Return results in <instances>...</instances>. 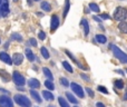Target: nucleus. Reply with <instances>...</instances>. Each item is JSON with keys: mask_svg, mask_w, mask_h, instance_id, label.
<instances>
[{"mask_svg": "<svg viewBox=\"0 0 127 107\" xmlns=\"http://www.w3.org/2000/svg\"><path fill=\"white\" fill-rule=\"evenodd\" d=\"M30 95H31V97H32L33 99H35L36 102L38 103V104H40V103L42 102V99H41V98H40L39 94H38L36 90H33V89H32V90H30Z\"/></svg>", "mask_w": 127, "mask_h": 107, "instance_id": "obj_13", "label": "nucleus"}, {"mask_svg": "<svg viewBox=\"0 0 127 107\" xmlns=\"http://www.w3.org/2000/svg\"><path fill=\"white\" fill-rule=\"evenodd\" d=\"M97 89L100 91V93L105 94V95H107V94H108V90H107L106 87H104V86H98V87H97Z\"/></svg>", "mask_w": 127, "mask_h": 107, "instance_id": "obj_31", "label": "nucleus"}, {"mask_svg": "<svg viewBox=\"0 0 127 107\" xmlns=\"http://www.w3.org/2000/svg\"><path fill=\"white\" fill-rule=\"evenodd\" d=\"M117 73H119V74H122V75H123V74H124V73H123V70H120V69H118V70H117Z\"/></svg>", "mask_w": 127, "mask_h": 107, "instance_id": "obj_41", "label": "nucleus"}, {"mask_svg": "<svg viewBox=\"0 0 127 107\" xmlns=\"http://www.w3.org/2000/svg\"><path fill=\"white\" fill-rule=\"evenodd\" d=\"M13 99H15V102L17 103L19 106H21V107H32L30 99H29L28 97H26L25 95H20V94H17V95H15Z\"/></svg>", "mask_w": 127, "mask_h": 107, "instance_id": "obj_2", "label": "nucleus"}, {"mask_svg": "<svg viewBox=\"0 0 127 107\" xmlns=\"http://www.w3.org/2000/svg\"><path fill=\"white\" fill-rule=\"evenodd\" d=\"M62 66H64V68L66 69L68 73H74V69H73V67L70 66V64L69 62H67V61H62Z\"/></svg>", "mask_w": 127, "mask_h": 107, "instance_id": "obj_27", "label": "nucleus"}, {"mask_svg": "<svg viewBox=\"0 0 127 107\" xmlns=\"http://www.w3.org/2000/svg\"><path fill=\"white\" fill-rule=\"evenodd\" d=\"M65 53H66V54H67V56H68V57H69V58H70V59H73V60H74V62H76V65H77V66H78V67H81V68H84V67H82V66H81V65H80V64H79V62H78V60H77V59H76V58H75V56H74V55H73V54H70V53H69V51H68V50H65Z\"/></svg>", "mask_w": 127, "mask_h": 107, "instance_id": "obj_23", "label": "nucleus"}, {"mask_svg": "<svg viewBox=\"0 0 127 107\" xmlns=\"http://www.w3.org/2000/svg\"><path fill=\"white\" fill-rule=\"evenodd\" d=\"M38 38H39L40 40H45L46 39V33H45L44 31H39V33H38Z\"/></svg>", "mask_w": 127, "mask_h": 107, "instance_id": "obj_33", "label": "nucleus"}, {"mask_svg": "<svg viewBox=\"0 0 127 107\" xmlns=\"http://www.w3.org/2000/svg\"><path fill=\"white\" fill-rule=\"evenodd\" d=\"M96 107H106L105 106L104 104H102V103H100V102H98L97 104H96Z\"/></svg>", "mask_w": 127, "mask_h": 107, "instance_id": "obj_38", "label": "nucleus"}, {"mask_svg": "<svg viewBox=\"0 0 127 107\" xmlns=\"http://www.w3.org/2000/svg\"><path fill=\"white\" fill-rule=\"evenodd\" d=\"M110 49H111V51H113L114 56H115L122 64H127V55L126 54L123 53L116 45H110Z\"/></svg>", "mask_w": 127, "mask_h": 107, "instance_id": "obj_1", "label": "nucleus"}, {"mask_svg": "<svg viewBox=\"0 0 127 107\" xmlns=\"http://www.w3.org/2000/svg\"><path fill=\"white\" fill-rule=\"evenodd\" d=\"M29 44H30L31 46H37V40H36L35 38H30V39H29Z\"/></svg>", "mask_w": 127, "mask_h": 107, "instance_id": "obj_35", "label": "nucleus"}, {"mask_svg": "<svg viewBox=\"0 0 127 107\" xmlns=\"http://www.w3.org/2000/svg\"><path fill=\"white\" fill-rule=\"evenodd\" d=\"M28 86L31 87V88H39L40 82H39V80L35 79V78H31V79L28 80Z\"/></svg>", "mask_w": 127, "mask_h": 107, "instance_id": "obj_12", "label": "nucleus"}, {"mask_svg": "<svg viewBox=\"0 0 127 107\" xmlns=\"http://www.w3.org/2000/svg\"><path fill=\"white\" fill-rule=\"evenodd\" d=\"M12 79L13 81H15V84L17 85V86H24L25 84H26V80H25V77L21 75V74H19L18 71H13L12 74Z\"/></svg>", "mask_w": 127, "mask_h": 107, "instance_id": "obj_4", "label": "nucleus"}, {"mask_svg": "<svg viewBox=\"0 0 127 107\" xmlns=\"http://www.w3.org/2000/svg\"><path fill=\"white\" fill-rule=\"evenodd\" d=\"M0 107H13V102L8 96H1L0 97Z\"/></svg>", "mask_w": 127, "mask_h": 107, "instance_id": "obj_7", "label": "nucleus"}, {"mask_svg": "<svg viewBox=\"0 0 127 107\" xmlns=\"http://www.w3.org/2000/svg\"><path fill=\"white\" fill-rule=\"evenodd\" d=\"M99 17H100V18H102L104 20H107V19H109V18H110V17H109V15H107V13H102V15L99 16Z\"/></svg>", "mask_w": 127, "mask_h": 107, "instance_id": "obj_36", "label": "nucleus"}, {"mask_svg": "<svg viewBox=\"0 0 127 107\" xmlns=\"http://www.w3.org/2000/svg\"><path fill=\"white\" fill-rule=\"evenodd\" d=\"M13 1H15V2H17V1H19V0H13Z\"/></svg>", "mask_w": 127, "mask_h": 107, "instance_id": "obj_44", "label": "nucleus"}, {"mask_svg": "<svg viewBox=\"0 0 127 107\" xmlns=\"http://www.w3.org/2000/svg\"><path fill=\"white\" fill-rule=\"evenodd\" d=\"M0 59H1L3 62H6L7 65H12V59H11L10 56H9L7 53H4V51H1V53H0Z\"/></svg>", "mask_w": 127, "mask_h": 107, "instance_id": "obj_10", "label": "nucleus"}, {"mask_svg": "<svg viewBox=\"0 0 127 107\" xmlns=\"http://www.w3.org/2000/svg\"><path fill=\"white\" fill-rule=\"evenodd\" d=\"M22 61H24V56H22V54L20 53H16L13 54V57H12V62L15 65H21Z\"/></svg>", "mask_w": 127, "mask_h": 107, "instance_id": "obj_9", "label": "nucleus"}, {"mask_svg": "<svg viewBox=\"0 0 127 107\" xmlns=\"http://www.w3.org/2000/svg\"><path fill=\"white\" fill-rule=\"evenodd\" d=\"M81 26L84 27V33L85 36H87L89 33V25H88V21L86 19H82L81 20Z\"/></svg>", "mask_w": 127, "mask_h": 107, "instance_id": "obj_15", "label": "nucleus"}, {"mask_svg": "<svg viewBox=\"0 0 127 107\" xmlns=\"http://www.w3.org/2000/svg\"><path fill=\"white\" fill-rule=\"evenodd\" d=\"M80 77L84 78V79L86 80V81H89V77H88L87 75H85V74H80Z\"/></svg>", "mask_w": 127, "mask_h": 107, "instance_id": "obj_37", "label": "nucleus"}, {"mask_svg": "<svg viewBox=\"0 0 127 107\" xmlns=\"http://www.w3.org/2000/svg\"><path fill=\"white\" fill-rule=\"evenodd\" d=\"M11 38H12L13 40H17V41H21V40H22V37L19 35V33H12Z\"/></svg>", "mask_w": 127, "mask_h": 107, "instance_id": "obj_30", "label": "nucleus"}, {"mask_svg": "<svg viewBox=\"0 0 127 107\" xmlns=\"http://www.w3.org/2000/svg\"><path fill=\"white\" fill-rule=\"evenodd\" d=\"M69 9H70V2H69V0H65V8H64V11H62V18L64 19L66 18Z\"/></svg>", "mask_w": 127, "mask_h": 107, "instance_id": "obj_14", "label": "nucleus"}, {"mask_svg": "<svg viewBox=\"0 0 127 107\" xmlns=\"http://www.w3.org/2000/svg\"><path fill=\"white\" fill-rule=\"evenodd\" d=\"M2 3V0H0V4H1Z\"/></svg>", "mask_w": 127, "mask_h": 107, "instance_id": "obj_45", "label": "nucleus"}, {"mask_svg": "<svg viewBox=\"0 0 127 107\" xmlns=\"http://www.w3.org/2000/svg\"><path fill=\"white\" fill-rule=\"evenodd\" d=\"M118 28L122 32L124 33H127V22L126 21H120L119 25H118Z\"/></svg>", "mask_w": 127, "mask_h": 107, "instance_id": "obj_19", "label": "nucleus"}, {"mask_svg": "<svg viewBox=\"0 0 127 107\" xmlns=\"http://www.w3.org/2000/svg\"><path fill=\"white\" fill-rule=\"evenodd\" d=\"M0 77L4 82H8L10 80V74L8 71H6L4 69H0Z\"/></svg>", "mask_w": 127, "mask_h": 107, "instance_id": "obj_11", "label": "nucleus"}, {"mask_svg": "<svg viewBox=\"0 0 127 107\" xmlns=\"http://www.w3.org/2000/svg\"><path fill=\"white\" fill-rule=\"evenodd\" d=\"M127 18V9L123 8V7H118L116 11L114 12V19L118 20V21H124V19Z\"/></svg>", "mask_w": 127, "mask_h": 107, "instance_id": "obj_3", "label": "nucleus"}, {"mask_svg": "<svg viewBox=\"0 0 127 107\" xmlns=\"http://www.w3.org/2000/svg\"><path fill=\"white\" fill-rule=\"evenodd\" d=\"M89 8H90V10L95 11V12H99V7H98V4L95 3V2H90V3H89Z\"/></svg>", "mask_w": 127, "mask_h": 107, "instance_id": "obj_28", "label": "nucleus"}, {"mask_svg": "<svg viewBox=\"0 0 127 107\" xmlns=\"http://www.w3.org/2000/svg\"><path fill=\"white\" fill-rule=\"evenodd\" d=\"M9 2L8 0H2L1 7H0V17L3 18L9 15Z\"/></svg>", "mask_w": 127, "mask_h": 107, "instance_id": "obj_6", "label": "nucleus"}, {"mask_svg": "<svg viewBox=\"0 0 127 107\" xmlns=\"http://www.w3.org/2000/svg\"><path fill=\"white\" fill-rule=\"evenodd\" d=\"M96 40H97L99 44L107 42V38H106V36H104V35H96Z\"/></svg>", "mask_w": 127, "mask_h": 107, "instance_id": "obj_24", "label": "nucleus"}, {"mask_svg": "<svg viewBox=\"0 0 127 107\" xmlns=\"http://www.w3.org/2000/svg\"><path fill=\"white\" fill-rule=\"evenodd\" d=\"M126 71H127V69H126Z\"/></svg>", "mask_w": 127, "mask_h": 107, "instance_id": "obj_47", "label": "nucleus"}, {"mask_svg": "<svg viewBox=\"0 0 127 107\" xmlns=\"http://www.w3.org/2000/svg\"><path fill=\"white\" fill-rule=\"evenodd\" d=\"M115 86L117 87L118 89H123V88H124V82H123V80L117 79V80L115 81Z\"/></svg>", "mask_w": 127, "mask_h": 107, "instance_id": "obj_29", "label": "nucleus"}, {"mask_svg": "<svg viewBox=\"0 0 127 107\" xmlns=\"http://www.w3.org/2000/svg\"><path fill=\"white\" fill-rule=\"evenodd\" d=\"M124 99L127 100V88H126V91H125V95H124Z\"/></svg>", "mask_w": 127, "mask_h": 107, "instance_id": "obj_39", "label": "nucleus"}, {"mask_svg": "<svg viewBox=\"0 0 127 107\" xmlns=\"http://www.w3.org/2000/svg\"><path fill=\"white\" fill-rule=\"evenodd\" d=\"M48 107H55V106H52V105H50V106H48Z\"/></svg>", "mask_w": 127, "mask_h": 107, "instance_id": "obj_43", "label": "nucleus"}, {"mask_svg": "<svg viewBox=\"0 0 127 107\" xmlns=\"http://www.w3.org/2000/svg\"><path fill=\"white\" fill-rule=\"evenodd\" d=\"M45 86H46L49 90H53V89H55V85H53V82L51 81V80H49V79L45 80Z\"/></svg>", "mask_w": 127, "mask_h": 107, "instance_id": "obj_25", "label": "nucleus"}, {"mask_svg": "<svg viewBox=\"0 0 127 107\" xmlns=\"http://www.w3.org/2000/svg\"><path fill=\"white\" fill-rule=\"evenodd\" d=\"M36 1H38V0H36Z\"/></svg>", "mask_w": 127, "mask_h": 107, "instance_id": "obj_46", "label": "nucleus"}, {"mask_svg": "<svg viewBox=\"0 0 127 107\" xmlns=\"http://www.w3.org/2000/svg\"><path fill=\"white\" fill-rule=\"evenodd\" d=\"M85 89H86V91H87V93H88V95L90 96V97H94V96H95V94H94V91L91 90V89L89 88V87H86V88H85Z\"/></svg>", "mask_w": 127, "mask_h": 107, "instance_id": "obj_34", "label": "nucleus"}, {"mask_svg": "<svg viewBox=\"0 0 127 107\" xmlns=\"http://www.w3.org/2000/svg\"><path fill=\"white\" fill-rule=\"evenodd\" d=\"M42 96H44L45 99L49 100V102L53 99V95L50 93V91H48V90H44V91H42Z\"/></svg>", "mask_w": 127, "mask_h": 107, "instance_id": "obj_17", "label": "nucleus"}, {"mask_svg": "<svg viewBox=\"0 0 127 107\" xmlns=\"http://www.w3.org/2000/svg\"><path fill=\"white\" fill-rule=\"evenodd\" d=\"M40 7H41V9L44 11H46V12H49V11L51 10V6H50V3H49V2H46V1L41 2Z\"/></svg>", "mask_w": 127, "mask_h": 107, "instance_id": "obj_18", "label": "nucleus"}, {"mask_svg": "<svg viewBox=\"0 0 127 107\" xmlns=\"http://www.w3.org/2000/svg\"><path fill=\"white\" fill-rule=\"evenodd\" d=\"M27 1H28V3L30 4V6H31V4H32V2H31V0H27Z\"/></svg>", "mask_w": 127, "mask_h": 107, "instance_id": "obj_42", "label": "nucleus"}, {"mask_svg": "<svg viewBox=\"0 0 127 107\" xmlns=\"http://www.w3.org/2000/svg\"><path fill=\"white\" fill-rule=\"evenodd\" d=\"M60 84H61V85H64L65 87L69 86V81L66 79V78H64V77H62V78H60Z\"/></svg>", "mask_w": 127, "mask_h": 107, "instance_id": "obj_32", "label": "nucleus"}, {"mask_svg": "<svg viewBox=\"0 0 127 107\" xmlns=\"http://www.w3.org/2000/svg\"><path fill=\"white\" fill-rule=\"evenodd\" d=\"M40 51H41V55H42V57H44L45 59H49L50 55H49V51H48V49H47L46 47H41V48H40Z\"/></svg>", "mask_w": 127, "mask_h": 107, "instance_id": "obj_21", "label": "nucleus"}, {"mask_svg": "<svg viewBox=\"0 0 127 107\" xmlns=\"http://www.w3.org/2000/svg\"><path fill=\"white\" fill-rule=\"evenodd\" d=\"M25 53H26V56H27V58H28V60H29V61H33V60L36 59V58H35V55H33V53L30 50V49H28V48H27Z\"/></svg>", "mask_w": 127, "mask_h": 107, "instance_id": "obj_20", "label": "nucleus"}, {"mask_svg": "<svg viewBox=\"0 0 127 107\" xmlns=\"http://www.w3.org/2000/svg\"><path fill=\"white\" fill-rule=\"evenodd\" d=\"M59 27V19H58L57 15H52L51 16V24H50V31L51 33H53L57 28Z\"/></svg>", "mask_w": 127, "mask_h": 107, "instance_id": "obj_8", "label": "nucleus"}, {"mask_svg": "<svg viewBox=\"0 0 127 107\" xmlns=\"http://www.w3.org/2000/svg\"><path fill=\"white\" fill-rule=\"evenodd\" d=\"M70 87H71V89H73V91L78 96V97H80V98H84L85 97L84 89L81 88V86H79V85L76 84V82H71Z\"/></svg>", "mask_w": 127, "mask_h": 107, "instance_id": "obj_5", "label": "nucleus"}, {"mask_svg": "<svg viewBox=\"0 0 127 107\" xmlns=\"http://www.w3.org/2000/svg\"><path fill=\"white\" fill-rule=\"evenodd\" d=\"M76 107H78V106H76Z\"/></svg>", "mask_w": 127, "mask_h": 107, "instance_id": "obj_48", "label": "nucleus"}, {"mask_svg": "<svg viewBox=\"0 0 127 107\" xmlns=\"http://www.w3.org/2000/svg\"><path fill=\"white\" fill-rule=\"evenodd\" d=\"M42 71H44V75L46 76V77L48 78L49 80H51V81H52L53 76H52V74H51V71L49 70L48 68H46V67H44V68H42Z\"/></svg>", "mask_w": 127, "mask_h": 107, "instance_id": "obj_16", "label": "nucleus"}, {"mask_svg": "<svg viewBox=\"0 0 127 107\" xmlns=\"http://www.w3.org/2000/svg\"><path fill=\"white\" fill-rule=\"evenodd\" d=\"M58 102H59V105L61 107H70V106H69V104L66 102V99H65L64 97H58Z\"/></svg>", "mask_w": 127, "mask_h": 107, "instance_id": "obj_26", "label": "nucleus"}, {"mask_svg": "<svg viewBox=\"0 0 127 107\" xmlns=\"http://www.w3.org/2000/svg\"><path fill=\"white\" fill-rule=\"evenodd\" d=\"M0 91H2V93H4V94H8V91H6V90H4V89H0Z\"/></svg>", "mask_w": 127, "mask_h": 107, "instance_id": "obj_40", "label": "nucleus"}, {"mask_svg": "<svg viewBox=\"0 0 127 107\" xmlns=\"http://www.w3.org/2000/svg\"><path fill=\"white\" fill-rule=\"evenodd\" d=\"M66 97L68 98V100L70 103H73V104H78V100L75 98V96H73V94H71V93H68V91H67V93H66Z\"/></svg>", "mask_w": 127, "mask_h": 107, "instance_id": "obj_22", "label": "nucleus"}]
</instances>
